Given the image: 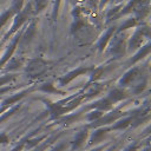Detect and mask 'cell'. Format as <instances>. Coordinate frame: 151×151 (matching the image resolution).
Segmentation results:
<instances>
[{
    "label": "cell",
    "mask_w": 151,
    "mask_h": 151,
    "mask_svg": "<svg viewBox=\"0 0 151 151\" xmlns=\"http://www.w3.org/2000/svg\"><path fill=\"white\" fill-rule=\"evenodd\" d=\"M34 32V25H32L29 28H28V32L26 33V35H25V40H29L31 39V37H32V33Z\"/></svg>",
    "instance_id": "277c9868"
},
{
    "label": "cell",
    "mask_w": 151,
    "mask_h": 151,
    "mask_svg": "<svg viewBox=\"0 0 151 151\" xmlns=\"http://www.w3.org/2000/svg\"><path fill=\"white\" fill-rule=\"evenodd\" d=\"M11 14H12V11H8V12H6V13H4L1 17H0V27L7 21V19L11 17Z\"/></svg>",
    "instance_id": "7a4b0ae2"
},
{
    "label": "cell",
    "mask_w": 151,
    "mask_h": 151,
    "mask_svg": "<svg viewBox=\"0 0 151 151\" xmlns=\"http://www.w3.org/2000/svg\"><path fill=\"white\" fill-rule=\"evenodd\" d=\"M111 33H112V29H111V31H109V32H107V34H106V35H105V37H104V38L100 40V42H99V47H100V48H103V46L106 44V41H107L109 37L111 35Z\"/></svg>",
    "instance_id": "3957f363"
},
{
    "label": "cell",
    "mask_w": 151,
    "mask_h": 151,
    "mask_svg": "<svg viewBox=\"0 0 151 151\" xmlns=\"http://www.w3.org/2000/svg\"><path fill=\"white\" fill-rule=\"evenodd\" d=\"M28 70L33 74H39L45 70V64L41 60H34V61H32V64L28 67Z\"/></svg>",
    "instance_id": "6da1fadb"
}]
</instances>
